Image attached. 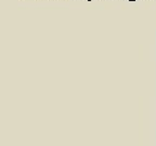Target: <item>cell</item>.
Wrapping results in <instances>:
<instances>
[{
	"instance_id": "7a4b0ae2",
	"label": "cell",
	"mask_w": 156,
	"mask_h": 146,
	"mask_svg": "<svg viewBox=\"0 0 156 146\" xmlns=\"http://www.w3.org/2000/svg\"><path fill=\"white\" fill-rule=\"evenodd\" d=\"M88 1H91V0H88Z\"/></svg>"
},
{
	"instance_id": "6da1fadb",
	"label": "cell",
	"mask_w": 156,
	"mask_h": 146,
	"mask_svg": "<svg viewBox=\"0 0 156 146\" xmlns=\"http://www.w3.org/2000/svg\"><path fill=\"white\" fill-rule=\"evenodd\" d=\"M128 1H136V0H128Z\"/></svg>"
}]
</instances>
